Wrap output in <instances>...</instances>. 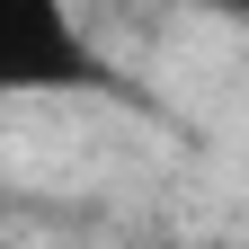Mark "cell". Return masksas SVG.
Returning <instances> with one entry per match:
<instances>
[{"label": "cell", "instance_id": "6da1fadb", "mask_svg": "<svg viewBox=\"0 0 249 249\" xmlns=\"http://www.w3.org/2000/svg\"><path fill=\"white\" fill-rule=\"evenodd\" d=\"M0 98H124V71L71 0H0Z\"/></svg>", "mask_w": 249, "mask_h": 249}, {"label": "cell", "instance_id": "7a4b0ae2", "mask_svg": "<svg viewBox=\"0 0 249 249\" xmlns=\"http://www.w3.org/2000/svg\"><path fill=\"white\" fill-rule=\"evenodd\" d=\"M213 18H231V27H249V0H205Z\"/></svg>", "mask_w": 249, "mask_h": 249}]
</instances>
